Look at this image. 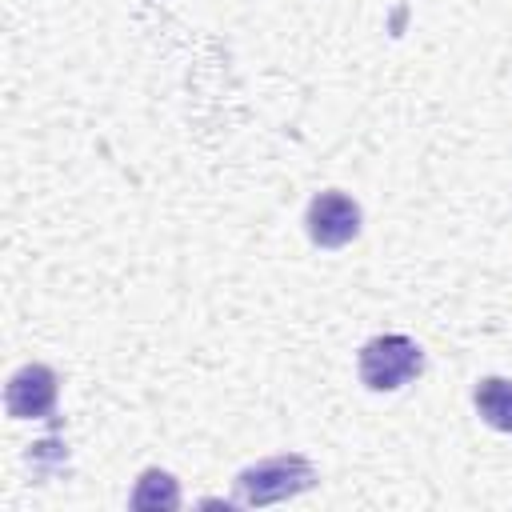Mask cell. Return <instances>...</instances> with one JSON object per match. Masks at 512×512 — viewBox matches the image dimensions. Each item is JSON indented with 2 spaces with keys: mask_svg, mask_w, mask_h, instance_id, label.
<instances>
[{
  "mask_svg": "<svg viewBox=\"0 0 512 512\" xmlns=\"http://www.w3.org/2000/svg\"><path fill=\"white\" fill-rule=\"evenodd\" d=\"M420 348L408 336H376L372 344H364L360 352V376L368 388L376 392H392L404 388L416 372H420Z\"/></svg>",
  "mask_w": 512,
  "mask_h": 512,
  "instance_id": "obj_1",
  "label": "cell"
},
{
  "mask_svg": "<svg viewBox=\"0 0 512 512\" xmlns=\"http://www.w3.org/2000/svg\"><path fill=\"white\" fill-rule=\"evenodd\" d=\"M308 484H312L308 460H300V456H272V460H260L256 468L240 472V500L244 504H272V500L296 496Z\"/></svg>",
  "mask_w": 512,
  "mask_h": 512,
  "instance_id": "obj_2",
  "label": "cell"
},
{
  "mask_svg": "<svg viewBox=\"0 0 512 512\" xmlns=\"http://www.w3.org/2000/svg\"><path fill=\"white\" fill-rule=\"evenodd\" d=\"M360 232V208L344 192H320L308 204V236L320 248H340Z\"/></svg>",
  "mask_w": 512,
  "mask_h": 512,
  "instance_id": "obj_3",
  "label": "cell"
},
{
  "mask_svg": "<svg viewBox=\"0 0 512 512\" xmlns=\"http://www.w3.org/2000/svg\"><path fill=\"white\" fill-rule=\"evenodd\" d=\"M52 400H56V380H52V372L40 368V364L20 368V372L12 376V384H8V412L20 416V420L44 416V412L52 408Z\"/></svg>",
  "mask_w": 512,
  "mask_h": 512,
  "instance_id": "obj_4",
  "label": "cell"
},
{
  "mask_svg": "<svg viewBox=\"0 0 512 512\" xmlns=\"http://www.w3.org/2000/svg\"><path fill=\"white\" fill-rule=\"evenodd\" d=\"M476 412L500 428V432H512V380H500V376H488L476 384Z\"/></svg>",
  "mask_w": 512,
  "mask_h": 512,
  "instance_id": "obj_5",
  "label": "cell"
}]
</instances>
